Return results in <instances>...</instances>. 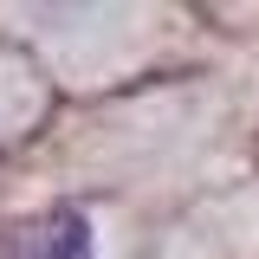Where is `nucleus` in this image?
<instances>
[{
    "label": "nucleus",
    "instance_id": "f257e3e1",
    "mask_svg": "<svg viewBox=\"0 0 259 259\" xmlns=\"http://www.w3.org/2000/svg\"><path fill=\"white\" fill-rule=\"evenodd\" d=\"M0 259H91V221L78 207H46L0 227Z\"/></svg>",
    "mask_w": 259,
    "mask_h": 259
}]
</instances>
